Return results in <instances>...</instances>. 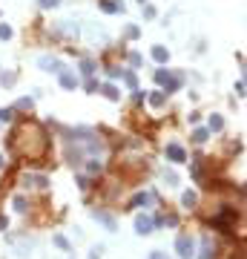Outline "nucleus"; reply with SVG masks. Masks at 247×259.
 <instances>
[{
	"label": "nucleus",
	"instance_id": "b1692460",
	"mask_svg": "<svg viewBox=\"0 0 247 259\" xmlns=\"http://www.w3.org/2000/svg\"><path fill=\"white\" fill-rule=\"evenodd\" d=\"M147 259H170V256H167L164 250H153V254H150Z\"/></svg>",
	"mask_w": 247,
	"mask_h": 259
},
{
	"label": "nucleus",
	"instance_id": "6ab92c4d",
	"mask_svg": "<svg viewBox=\"0 0 247 259\" xmlns=\"http://www.w3.org/2000/svg\"><path fill=\"white\" fill-rule=\"evenodd\" d=\"M81 70H83V75H92V72H95V64H92V60H83Z\"/></svg>",
	"mask_w": 247,
	"mask_h": 259
},
{
	"label": "nucleus",
	"instance_id": "aec40b11",
	"mask_svg": "<svg viewBox=\"0 0 247 259\" xmlns=\"http://www.w3.org/2000/svg\"><path fill=\"white\" fill-rule=\"evenodd\" d=\"M12 116H14V110H9V106L0 110V121H12Z\"/></svg>",
	"mask_w": 247,
	"mask_h": 259
},
{
	"label": "nucleus",
	"instance_id": "4be33fe9",
	"mask_svg": "<svg viewBox=\"0 0 247 259\" xmlns=\"http://www.w3.org/2000/svg\"><path fill=\"white\" fill-rule=\"evenodd\" d=\"M164 178L170 182V184H176V182H178V176L173 173V170H164Z\"/></svg>",
	"mask_w": 247,
	"mask_h": 259
},
{
	"label": "nucleus",
	"instance_id": "7ed1b4c3",
	"mask_svg": "<svg viewBox=\"0 0 247 259\" xmlns=\"http://www.w3.org/2000/svg\"><path fill=\"white\" fill-rule=\"evenodd\" d=\"M176 254L181 259H193L196 256V239L190 234H178V239H176Z\"/></svg>",
	"mask_w": 247,
	"mask_h": 259
},
{
	"label": "nucleus",
	"instance_id": "5701e85b",
	"mask_svg": "<svg viewBox=\"0 0 247 259\" xmlns=\"http://www.w3.org/2000/svg\"><path fill=\"white\" fill-rule=\"evenodd\" d=\"M58 3H60V0H40V6H43V9H55Z\"/></svg>",
	"mask_w": 247,
	"mask_h": 259
},
{
	"label": "nucleus",
	"instance_id": "20e7f679",
	"mask_svg": "<svg viewBox=\"0 0 247 259\" xmlns=\"http://www.w3.org/2000/svg\"><path fill=\"white\" fill-rule=\"evenodd\" d=\"M153 228H155V219L150 216V213H138V216H135V234L138 236L153 234Z\"/></svg>",
	"mask_w": 247,
	"mask_h": 259
},
{
	"label": "nucleus",
	"instance_id": "f3484780",
	"mask_svg": "<svg viewBox=\"0 0 247 259\" xmlns=\"http://www.w3.org/2000/svg\"><path fill=\"white\" fill-rule=\"evenodd\" d=\"M32 104H35V101H32V98H20V101H17V110H32Z\"/></svg>",
	"mask_w": 247,
	"mask_h": 259
},
{
	"label": "nucleus",
	"instance_id": "473e14b6",
	"mask_svg": "<svg viewBox=\"0 0 247 259\" xmlns=\"http://www.w3.org/2000/svg\"><path fill=\"white\" fill-rule=\"evenodd\" d=\"M141 6H144V0H141Z\"/></svg>",
	"mask_w": 247,
	"mask_h": 259
},
{
	"label": "nucleus",
	"instance_id": "9d476101",
	"mask_svg": "<svg viewBox=\"0 0 247 259\" xmlns=\"http://www.w3.org/2000/svg\"><path fill=\"white\" fill-rule=\"evenodd\" d=\"M92 216L98 219V222H104V224H106V230H115V219H112L109 213H104V210H95Z\"/></svg>",
	"mask_w": 247,
	"mask_h": 259
},
{
	"label": "nucleus",
	"instance_id": "cd10ccee",
	"mask_svg": "<svg viewBox=\"0 0 247 259\" xmlns=\"http://www.w3.org/2000/svg\"><path fill=\"white\" fill-rule=\"evenodd\" d=\"M144 18H155V9H153V6H144Z\"/></svg>",
	"mask_w": 247,
	"mask_h": 259
},
{
	"label": "nucleus",
	"instance_id": "6e6552de",
	"mask_svg": "<svg viewBox=\"0 0 247 259\" xmlns=\"http://www.w3.org/2000/svg\"><path fill=\"white\" fill-rule=\"evenodd\" d=\"M98 6H101V12H106V14L124 12V3H118V0H98Z\"/></svg>",
	"mask_w": 247,
	"mask_h": 259
},
{
	"label": "nucleus",
	"instance_id": "dca6fc26",
	"mask_svg": "<svg viewBox=\"0 0 247 259\" xmlns=\"http://www.w3.org/2000/svg\"><path fill=\"white\" fill-rule=\"evenodd\" d=\"M207 136H210L207 130H196V132H193V142H196V144H204V142H207Z\"/></svg>",
	"mask_w": 247,
	"mask_h": 259
},
{
	"label": "nucleus",
	"instance_id": "bb28decb",
	"mask_svg": "<svg viewBox=\"0 0 247 259\" xmlns=\"http://www.w3.org/2000/svg\"><path fill=\"white\" fill-rule=\"evenodd\" d=\"M14 208H17V210L23 213V210H26V199H14Z\"/></svg>",
	"mask_w": 247,
	"mask_h": 259
},
{
	"label": "nucleus",
	"instance_id": "393cba45",
	"mask_svg": "<svg viewBox=\"0 0 247 259\" xmlns=\"http://www.w3.org/2000/svg\"><path fill=\"white\" fill-rule=\"evenodd\" d=\"M130 64H132V66H138V64H141V55H138V52H132V55H130Z\"/></svg>",
	"mask_w": 247,
	"mask_h": 259
},
{
	"label": "nucleus",
	"instance_id": "ddd939ff",
	"mask_svg": "<svg viewBox=\"0 0 247 259\" xmlns=\"http://www.w3.org/2000/svg\"><path fill=\"white\" fill-rule=\"evenodd\" d=\"M153 60H158V64H167V60H170V52H167L164 46H153Z\"/></svg>",
	"mask_w": 247,
	"mask_h": 259
},
{
	"label": "nucleus",
	"instance_id": "423d86ee",
	"mask_svg": "<svg viewBox=\"0 0 247 259\" xmlns=\"http://www.w3.org/2000/svg\"><path fill=\"white\" fill-rule=\"evenodd\" d=\"M153 202H155V196L150 190H144V193H135L130 199V208H147V204H153Z\"/></svg>",
	"mask_w": 247,
	"mask_h": 259
},
{
	"label": "nucleus",
	"instance_id": "1a4fd4ad",
	"mask_svg": "<svg viewBox=\"0 0 247 259\" xmlns=\"http://www.w3.org/2000/svg\"><path fill=\"white\" fill-rule=\"evenodd\" d=\"M60 86H63V90H75V86H78V78H75L72 72H60Z\"/></svg>",
	"mask_w": 247,
	"mask_h": 259
},
{
	"label": "nucleus",
	"instance_id": "7c9ffc66",
	"mask_svg": "<svg viewBox=\"0 0 247 259\" xmlns=\"http://www.w3.org/2000/svg\"><path fill=\"white\" fill-rule=\"evenodd\" d=\"M101 256V248H92V254H89V259H98Z\"/></svg>",
	"mask_w": 247,
	"mask_h": 259
},
{
	"label": "nucleus",
	"instance_id": "f8f14e48",
	"mask_svg": "<svg viewBox=\"0 0 247 259\" xmlns=\"http://www.w3.org/2000/svg\"><path fill=\"white\" fill-rule=\"evenodd\" d=\"M101 92H104L109 101H118V98H121V92H118L115 84H104V86H101Z\"/></svg>",
	"mask_w": 247,
	"mask_h": 259
},
{
	"label": "nucleus",
	"instance_id": "f03ea898",
	"mask_svg": "<svg viewBox=\"0 0 247 259\" xmlns=\"http://www.w3.org/2000/svg\"><path fill=\"white\" fill-rule=\"evenodd\" d=\"M155 81L164 86V95H170V92H178V86H181V75H173L170 70H155Z\"/></svg>",
	"mask_w": 247,
	"mask_h": 259
},
{
	"label": "nucleus",
	"instance_id": "4468645a",
	"mask_svg": "<svg viewBox=\"0 0 247 259\" xmlns=\"http://www.w3.org/2000/svg\"><path fill=\"white\" fill-rule=\"evenodd\" d=\"M181 202H184V208H193V204H196V202H199V196H196V193H193V190H187V193H184V196H181Z\"/></svg>",
	"mask_w": 247,
	"mask_h": 259
},
{
	"label": "nucleus",
	"instance_id": "9b49d317",
	"mask_svg": "<svg viewBox=\"0 0 247 259\" xmlns=\"http://www.w3.org/2000/svg\"><path fill=\"white\" fill-rule=\"evenodd\" d=\"M222 130H224V118H222V116H210L207 132H222Z\"/></svg>",
	"mask_w": 247,
	"mask_h": 259
},
{
	"label": "nucleus",
	"instance_id": "f257e3e1",
	"mask_svg": "<svg viewBox=\"0 0 247 259\" xmlns=\"http://www.w3.org/2000/svg\"><path fill=\"white\" fill-rule=\"evenodd\" d=\"M12 150L17 156H23V158H40V156L46 153V132H43V127L37 124V121H23L20 127L12 132Z\"/></svg>",
	"mask_w": 247,
	"mask_h": 259
},
{
	"label": "nucleus",
	"instance_id": "a211bd4d",
	"mask_svg": "<svg viewBox=\"0 0 247 259\" xmlns=\"http://www.w3.org/2000/svg\"><path fill=\"white\" fill-rule=\"evenodd\" d=\"M0 38H3V40H9V38H12V26L0 24Z\"/></svg>",
	"mask_w": 247,
	"mask_h": 259
},
{
	"label": "nucleus",
	"instance_id": "0eeeda50",
	"mask_svg": "<svg viewBox=\"0 0 247 259\" xmlns=\"http://www.w3.org/2000/svg\"><path fill=\"white\" fill-rule=\"evenodd\" d=\"M167 158L176 162V164H181V162H187V153H184V147H178V144H167Z\"/></svg>",
	"mask_w": 247,
	"mask_h": 259
},
{
	"label": "nucleus",
	"instance_id": "2f4dec72",
	"mask_svg": "<svg viewBox=\"0 0 247 259\" xmlns=\"http://www.w3.org/2000/svg\"><path fill=\"white\" fill-rule=\"evenodd\" d=\"M3 164H6V162H3V156H0V167H3Z\"/></svg>",
	"mask_w": 247,
	"mask_h": 259
},
{
	"label": "nucleus",
	"instance_id": "2eb2a0df",
	"mask_svg": "<svg viewBox=\"0 0 247 259\" xmlns=\"http://www.w3.org/2000/svg\"><path fill=\"white\" fill-rule=\"evenodd\" d=\"M164 101H167L164 92H153V95H150V104H153V106H161Z\"/></svg>",
	"mask_w": 247,
	"mask_h": 259
},
{
	"label": "nucleus",
	"instance_id": "a878e982",
	"mask_svg": "<svg viewBox=\"0 0 247 259\" xmlns=\"http://www.w3.org/2000/svg\"><path fill=\"white\" fill-rule=\"evenodd\" d=\"M127 38H138V26H127Z\"/></svg>",
	"mask_w": 247,
	"mask_h": 259
},
{
	"label": "nucleus",
	"instance_id": "39448f33",
	"mask_svg": "<svg viewBox=\"0 0 247 259\" xmlns=\"http://www.w3.org/2000/svg\"><path fill=\"white\" fill-rule=\"evenodd\" d=\"M37 66L40 70H46V72H63V64H60L58 58H52V55H43V58H37Z\"/></svg>",
	"mask_w": 247,
	"mask_h": 259
},
{
	"label": "nucleus",
	"instance_id": "c85d7f7f",
	"mask_svg": "<svg viewBox=\"0 0 247 259\" xmlns=\"http://www.w3.org/2000/svg\"><path fill=\"white\" fill-rule=\"evenodd\" d=\"M106 75H109V78H118V75H121V70H115V66H109V70H106Z\"/></svg>",
	"mask_w": 247,
	"mask_h": 259
},
{
	"label": "nucleus",
	"instance_id": "412c9836",
	"mask_svg": "<svg viewBox=\"0 0 247 259\" xmlns=\"http://www.w3.org/2000/svg\"><path fill=\"white\" fill-rule=\"evenodd\" d=\"M55 245H58V248H63V250H69V242H66L63 236H55Z\"/></svg>",
	"mask_w": 247,
	"mask_h": 259
},
{
	"label": "nucleus",
	"instance_id": "c756f323",
	"mask_svg": "<svg viewBox=\"0 0 247 259\" xmlns=\"http://www.w3.org/2000/svg\"><path fill=\"white\" fill-rule=\"evenodd\" d=\"M124 78H127V84H130L132 90H135V75H132V72H127V75H124Z\"/></svg>",
	"mask_w": 247,
	"mask_h": 259
}]
</instances>
